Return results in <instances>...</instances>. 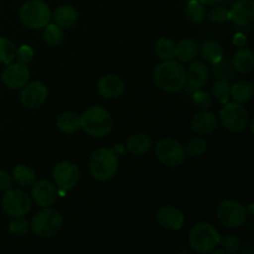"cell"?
Wrapping results in <instances>:
<instances>
[{
  "label": "cell",
  "instance_id": "obj_1",
  "mask_svg": "<svg viewBox=\"0 0 254 254\" xmlns=\"http://www.w3.org/2000/svg\"><path fill=\"white\" fill-rule=\"evenodd\" d=\"M154 83L161 91L175 93L181 91L186 84V71L180 62L165 60L154 69Z\"/></svg>",
  "mask_w": 254,
  "mask_h": 254
},
{
  "label": "cell",
  "instance_id": "obj_2",
  "mask_svg": "<svg viewBox=\"0 0 254 254\" xmlns=\"http://www.w3.org/2000/svg\"><path fill=\"white\" fill-rule=\"evenodd\" d=\"M81 118V128L92 138H104L113 129V118L108 111L98 106L87 109Z\"/></svg>",
  "mask_w": 254,
  "mask_h": 254
},
{
  "label": "cell",
  "instance_id": "obj_3",
  "mask_svg": "<svg viewBox=\"0 0 254 254\" xmlns=\"http://www.w3.org/2000/svg\"><path fill=\"white\" fill-rule=\"evenodd\" d=\"M119 159L114 149L99 148L89 158L91 175L98 181H108L118 171Z\"/></svg>",
  "mask_w": 254,
  "mask_h": 254
},
{
  "label": "cell",
  "instance_id": "obj_4",
  "mask_svg": "<svg viewBox=\"0 0 254 254\" xmlns=\"http://www.w3.org/2000/svg\"><path fill=\"white\" fill-rule=\"evenodd\" d=\"M220 233L208 222H200L193 226L189 235L191 248L197 253H211L220 245Z\"/></svg>",
  "mask_w": 254,
  "mask_h": 254
},
{
  "label": "cell",
  "instance_id": "obj_5",
  "mask_svg": "<svg viewBox=\"0 0 254 254\" xmlns=\"http://www.w3.org/2000/svg\"><path fill=\"white\" fill-rule=\"evenodd\" d=\"M62 223L64 218L59 211L51 207H45L32 217L30 230L39 237L50 238L60 232Z\"/></svg>",
  "mask_w": 254,
  "mask_h": 254
},
{
  "label": "cell",
  "instance_id": "obj_6",
  "mask_svg": "<svg viewBox=\"0 0 254 254\" xmlns=\"http://www.w3.org/2000/svg\"><path fill=\"white\" fill-rule=\"evenodd\" d=\"M51 17L50 6L42 0H29L20 9V20L30 29H44Z\"/></svg>",
  "mask_w": 254,
  "mask_h": 254
},
{
  "label": "cell",
  "instance_id": "obj_7",
  "mask_svg": "<svg viewBox=\"0 0 254 254\" xmlns=\"http://www.w3.org/2000/svg\"><path fill=\"white\" fill-rule=\"evenodd\" d=\"M220 117L222 126L230 133H242L243 130H246L248 122H250L248 113L243 104L237 103L235 101L223 104V108L220 112Z\"/></svg>",
  "mask_w": 254,
  "mask_h": 254
},
{
  "label": "cell",
  "instance_id": "obj_8",
  "mask_svg": "<svg viewBox=\"0 0 254 254\" xmlns=\"http://www.w3.org/2000/svg\"><path fill=\"white\" fill-rule=\"evenodd\" d=\"M217 218L223 226L228 228H240L247 221V208L235 200H223L218 203Z\"/></svg>",
  "mask_w": 254,
  "mask_h": 254
},
{
  "label": "cell",
  "instance_id": "obj_9",
  "mask_svg": "<svg viewBox=\"0 0 254 254\" xmlns=\"http://www.w3.org/2000/svg\"><path fill=\"white\" fill-rule=\"evenodd\" d=\"M155 155L163 165L176 168L185 160V149L175 139L166 138L156 144Z\"/></svg>",
  "mask_w": 254,
  "mask_h": 254
},
{
  "label": "cell",
  "instance_id": "obj_10",
  "mask_svg": "<svg viewBox=\"0 0 254 254\" xmlns=\"http://www.w3.org/2000/svg\"><path fill=\"white\" fill-rule=\"evenodd\" d=\"M1 206L6 215L11 217H21L27 215L31 210V198L22 190L9 189L2 196Z\"/></svg>",
  "mask_w": 254,
  "mask_h": 254
},
{
  "label": "cell",
  "instance_id": "obj_11",
  "mask_svg": "<svg viewBox=\"0 0 254 254\" xmlns=\"http://www.w3.org/2000/svg\"><path fill=\"white\" fill-rule=\"evenodd\" d=\"M79 169L74 163L69 160L61 161V163L56 164L54 168V180L59 189L64 191H68L73 189L77 185L79 180Z\"/></svg>",
  "mask_w": 254,
  "mask_h": 254
},
{
  "label": "cell",
  "instance_id": "obj_12",
  "mask_svg": "<svg viewBox=\"0 0 254 254\" xmlns=\"http://www.w3.org/2000/svg\"><path fill=\"white\" fill-rule=\"evenodd\" d=\"M30 79V69L29 67L21 62L16 64H10L2 72L1 81L4 86H6L10 89H20L29 83Z\"/></svg>",
  "mask_w": 254,
  "mask_h": 254
},
{
  "label": "cell",
  "instance_id": "obj_13",
  "mask_svg": "<svg viewBox=\"0 0 254 254\" xmlns=\"http://www.w3.org/2000/svg\"><path fill=\"white\" fill-rule=\"evenodd\" d=\"M47 96H49V91L45 84H42L41 82H32L22 87L20 101L22 106L26 108H39L46 102Z\"/></svg>",
  "mask_w": 254,
  "mask_h": 254
},
{
  "label": "cell",
  "instance_id": "obj_14",
  "mask_svg": "<svg viewBox=\"0 0 254 254\" xmlns=\"http://www.w3.org/2000/svg\"><path fill=\"white\" fill-rule=\"evenodd\" d=\"M31 197L40 207H51L57 198L56 186L49 180H35L32 184Z\"/></svg>",
  "mask_w": 254,
  "mask_h": 254
},
{
  "label": "cell",
  "instance_id": "obj_15",
  "mask_svg": "<svg viewBox=\"0 0 254 254\" xmlns=\"http://www.w3.org/2000/svg\"><path fill=\"white\" fill-rule=\"evenodd\" d=\"M156 222L161 228L168 231H179L185 223V215L175 206H163L155 216Z\"/></svg>",
  "mask_w": 254,
  "mask_h": 254
},
{
  "label": "cell",
  "instance_id": "obj_16",
  "mask_svg": "<svg viewBox=\"0 0 254 254\" xmlns=\"http://www.w3.org/2000/svg\"><path fill=\"white\" fill-rule=\"evenodd\" d=\"M97 91L104 98H118L126 91V84L116 74H106L99 78L97 83Z\"/></svg>",
  "mask_w": 254,
  "mask_h": 254
},
{
  "label": "cell",
  "instance_id": "obj_17",
  "mask_svg": "<svg viewBox=\"0 0 254 254\" xmlns=\"http://www.w3.org/2000/svg\"><path fill=\"white\" fill-rule=\"evenodd\" d=\"M217 117L207 111H201L200 113L195 114L190 122L191 130L200 136L208 135L212 131H215L217 129Z\"/></svg>",
  "mask_w": 254,
  "mask_h": 254
},
{
  "label": "cell",
  "instance_id": "obj_18",
  "mask_svg": "<svg viewBox=\"0 0 254 254\" xmlns=\"http://www.w3.org/2000/svg\"><path fill=\"white\" fill-rule=\"evenodd\" d=\"M231 20L240 26H248L254 21L253 0H240L230 10Z\"/></svg>",
  "mask_w": 254,
  "mask_h": 254
},
{
  "label": "cell",
  "instance_id": "obj_19",
  "mask_svg": "<svg viewBox=\"0 0 254 254\" xmlns=\"http://www.w3.org/2000/svg\"><path fill=\"white\" fill-rule=\"evenodd\" d=\"M208 68L203 62L195 61L186 71V83L193 89H200L207 83Z\"/></svg>",
  "mask_w": 254,
  "mask_h": 254
},
{
  "label": "cell",
  "instance_id": "obj_20",
  "mask_svg": "<svg viewBox=\"0 0 254 254\" xmlns=\"http://www.w3.org/2000/svg\"><path fill=\"white\" fill-rule=\"evenodd\" d=\"M78 19V11L72 5H60L54 12L55 24L61 29H68L73 26Z\"/></svg>",
  "mask_w": 254,
  "mask_h": 254
},
{
  "label": "cell",
  "instance_id": "obj_21",
  "mask_svg": "<svg viewBox=\"0 0 254 254\" xmlns=\"http://www.w3.org/2000/svg\"><path fill=\"white\" fill-rule=\"evenodd\" d=\"M233 67L241 74L251 73L254 68V55L252 50L245 46L241 47L233 57Z\"/></svg>",
  "mask_w": 254,
  "mask_h": 254
},
{
  "label": "cell",
  "instance_id": "obj_22",
  "mask_svg": "<svg viewBox=\"0 0 254 254\" xmlns=\"http://www.w3.org/2000/svg\"><path fill=\"white\" fill-rule=\"evenodd\" d=\"M151 148V139L144 133L133 134L127 140V150L131 155L140 156L148 153Z\"/></svg>",
  "mask_w": 254,
  "mask_h": 254
},
{
  "label": "cell",
  "instance_id": "obj_23",
  "mask_svg": "<svg viewBox=\"0 0 254 254\" xmlns=\"http://www.w3.org/2000/svg\"><path fill=\"white\" fill-rule=\"evenodd\" d=\"M198 54V45L192 39H184L176 44L175 57L180 62H191L196 59Z\"/></svg>",
  "mask_w": 254,
  "mask_h": 254
},
{
  "label": "cell",
  "instance_id": "obj_24",
  "mask_svg": "<svg viewBox=\"0 0 254 254\" xmlns=\"http://www.w3.org/2000/svg\"><path fill=\"white\" fill-rule=\"evenodd\" d=\"M56 126L62 133L73 134L81 129V118L76 112H64L59 116Z\"/></svg>",
  "mask_w": 254,
  "mask_h": 254
},
{
  "label": "cell",
  "instance_id": "obj_25",
  "mask_svg": "<svg viewBox=\"0 0 254 254\" xmlns=\"http://www.w3.org/2000/svg\"><path fill=\"white\" fill-rule=\"evenodd\" d=\"M254 86L250 81H240L231 87V97L240 104H245L252 99Z\"/></svg>",
  "mask_w": 254,
  "mask_h": 254
},
{
  "label": "cell",
  "instance_id": "obj_26",
  "mask_svg": "<svg viewBox=\"0 0 254 254\" xmlns=\"http://www.w3.org/2000/svg\"><path fill=\"white\" fill-rule=\"evenodd\" d=\"M201 55L207 62L212 64H218L222 60L223 51L221 45L215 40H207L203 42L202 49H201Z\"/></svg>",
  "mask_w": 254,
  "mask_h": 254
},
{
  "label": "cell",
  "instance_id": "obj_27",
  "mask_svg": "<svg viewBox=\"0 0 254 254\" xmlns=\"http://www.w3.org/2000/svg\"><path fill=\"white\" fill-rule=\"evenodd\" d=\"M12 180L16 181L20 186H29L36 180V174L30 166L17 165L12 171Z\"/></svg>",
  "mask_w": 254,
  "mask_h": 254
},
{
  "label": "cell",
  "instance_id": "obj_28",
  "mask_svg": "<svg viewBox=\"0 0 254 254\" xmlns=\"http://www.w3.org/2000/svg\"><path fill=\"white\" fill-rule=\"evenodd\" d=\"M186 17L191 24H201L206 17V9L197 0H191L186 6Z\"/></svg>",
  "mask_w": 254,
  "mask_h": 254
},
{
  "label": "cell",
  "instance_id": "obj_29",
  "mask_svg": "<svg viewBox=\"0 0 254 254\" xmlns=\"http://www.w3.org/2000/svg\"><path fill=\"white\" fill-rule=\"evenodd\" d=\"M175 42L168 37H160L158 39L155 45V52L161 60H171L175 57Z\"/></svg>",
  "mask_w": 254,
  "mask_h": 254
},
{
  "label": "cell",
  "instance_id": "obj_30",
  "mask_svg": "<svg viewBox=\"0 0 254 254\" xmlns=\"http://www.w3.org/2000/svg\"><path fill=\"white\" fill-rule=\"evenodd\" d=\"M44 41L49 46H59L64 41V31L56 24H47L44 31Z\"/></svg>",
  "mask_w": 254,
  "mask_h": 254
},
{
  "label": "cell",
  "instance_id": "obj_31",
  "mask_svg": "<svg viewBox=\"0 0 254 254\" xmlns=\"http://www.w3.org/2000/svg\"><path fill=\"white\" fill-rule=\"evenodd\" d=\"M16 47L11 40L0 37V64H10L15 60Z\"/></svg>",
  "mask_w": 254,
  "mask_h": 254
},
{
  "label": "cell",
  "instance_id": "obj_32",
  "mask_svg": "<svg viewBox=\"0 0 254 254\" xmlns=\"http://www.w3.org/2000/svg\"><path fill=\"white\" fill-rule=\"evenodd\" d=\"M212 92L215 98L221 104H226L231 98V86L226 79H217L212 86Z\"/></svg>",
  "mask_w": 254,
  "mask_h": 254
},
{
  "label": "cell",
  "instance_id": "obj_33",
  "mask_svg": "<svg viewBox=\"0 0 254 254\" xmlns=\"http://www.w3.org/2000/svg\"><path fill=\"white\" fill-rule=\"evenodd\" d=\"M184 149L185 154H188L189 156H201L207 150V143L202 136H196L191 139Z\"/></svg>",
  "mask_w": 254,
  "mask_h": 254
},
{
  "label": "cell",
  "instance_id": "obj_34",
  "mask_svg": "<svg viewBox=\"0 0 254 254\" xmlns=\"http://www.w3.org/2000/svg\"><path fill=\"white\" fill-rule=\"evenodd\" d=\"M241 245H242V242H241L240 237L232 235V233H228L225 237L220 238V245L218 246H221L226 253H237L240 251Z\"/></svg>",
  "mask_w": 254,
  "mask_h": 254
},
{
  "label": "cell",
  "instance_id": "obj_35",
  "mask_svg": "<svg viewBox=\"0 0 254 254\" xmlns=\"http://www.w3.org/2000/svg\"><path fill=\"white\" fill-rule=\"evenodd\" d=\"M15 220H12L9 223V231L15 236H25L29 233L30 231V223L27 222L26 218H24V216L21 217H14Z\"/></svg>",
  "mask_w": 254,
  "mask_h": 254
},
{
  "label": "cell",
  "instance_id": "obj_36",
  "mask_svg": "<svg viewBox=\"0 0 254 254\" xmlns=\"http://www.w3.org/2000/svg\"><path fill=\"white\" fill-rule=\"evenodd\" d=\"M192 102L197 109H200V111H207L212 106V97L207 92L198 89V91H196L192 94Z\"/></svg>",
  "mask_w": 254,
  "mask_h": 254
},
{
  "label": "cell",
  "instance_id": "obj_37",
  "mask_svg": "<svg viewBox=\"0 0 254 254\" xmlns=\"http://www.w3.org/2000/svg\"><path fill=\"white\" fill-rule=\"evenodd\" d=\"M208 19H210L212 22H216V24H223V22H227L228 20H231L230 10L225 6L215 7V9L211 10L210 15H208Z\"/></svg>",
  "mask_w": 254,
  "mask_h": 254
},
{
  "label": "cell",
  "instance_id": "obj_38",
  "mask_svg": "<svg viewBox=\"0 0 254 254\" xmlns=\"http://www.w3.org/2000/svg\"><path fill=\"white\" fill-rule=\"evenodd\" d=\"M15 57L17 59V62H21V64H29L32 60V57H34V51H32V49L29 45H21V46L16 50Z\"/></svg>",
  "mask_w": 254,
  "mask_h": 254
},
{
  "label": "cell",
  "instance_id": "obj_39",
  "mask_svg": "<svg viewBox=\"0 0 254 254\" xmlns=\"http://www.w3.org/2000/svg\"><path fill=\"white\" fill-rule=\"evenodd\" d=\"M12 176L7 171L0 170V191H6L11 189Z\"/></svg>",
  "mask_w": 254,
  "mask_h": 254
},
{
  "label": "cell",
  "instance_id": "obj_40",
  "mask_svg": "<svg viewBox=\"0 0 254 254\" xmlns=\"http://www.w3.org/2000/svg\"><path fill=\"white\" fill-rule=\"evenodd\" d=\"M233 44L238 47L246 46V44H247V37H246L245 34L238 32V34H236L235 37H233Z\"/></svg>",
  "mask_w": 254,
  "mask_h": 254
},
{
  "label": "cell",
  "instance_id": "obj_41",
  "mask_svg": "<svg viewBox=\"0 0 254 254\" xmlns=\"http://www.w3.org/2000/svg\"><path fill=\"white\" fill-rule=\"evenodd\" d=\"M197 1H200L201 4L203 5H215V4H218V2H221L222 0H197Z\"/></svg>",
  "mask_w": 254,
  "mask_h": 254
},
{
  "label": "cell",
  "instance_id": "obj_42",
  "mask_svg": "<svg viewBox=\"0 0 254 254\" xmlns=\"http://www.w3.org/2000/svg\"><path fill=\"white\" fill-rule=\"evenodd\" d=\"M248 216H253V203H250V207L247 210Z\"/></svg>",
  "mask_w": 254,
  "mask_h": 254
}]
</instances>
